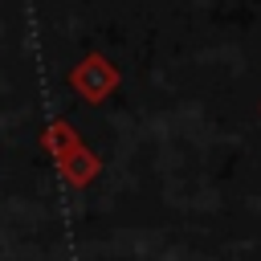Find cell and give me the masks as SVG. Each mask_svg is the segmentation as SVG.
<instances>
[{"instance_id":"1","label":"cell","mask_w":261,"mask_h":261,"mask_svg":"<svg viewBox=\"0 0 261 261\" xmlns=\"http://www.w3.org/2000/svg\"><path fill=\"white\" fill-rule=\"evenodd\" d=\"M114 82H118V73H114V69H110L102 57H90V61H86V65L73 73V86H77V90H82L90 102H98V98H102V94H106Z\"/></svg>"}]
</instances>
